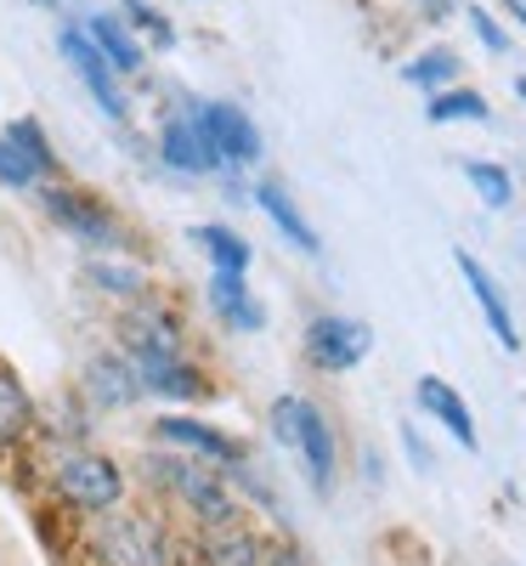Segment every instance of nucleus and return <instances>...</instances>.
I'll return each mask as SVG.
<instances>
[{
    "label": "nucleus",
    "mask_w": 526,
    "mask_h": 566,
    "mask_svg": "<svg viewBox=\"0 0 526 566\" xmlns=\"http://www.w3.org/2000/svg\"><path fill=\"white\" fill-rule=\"evenodd\" d=\"M57 493L74 510H114L119 493H125V482H119V470L103 453H69L57 464Z\"/></svg>",
    "instance_id": "obj_1"
},
{
    "label": "nucleus",
    "mask_w": 526,
    "mask_h": 566,
    "mask_svg": "<svg viewBox=\"0 0 526 566\" xmlns=\"http://www.w3.org/2000/svg\"><path fill=\"white\" fill-rule=\"evenodd\" d=\"M306 352H312V363L323 374H346V368H357L374 352V328L357 323V317H317L306 328Z\"/></svg>",
    "instance_id": "obj_2"
},
{
    "label": "nucleus",
    "mask_w": 526,
    "mask_h": 566,
    "mask_svg": "<svg viewBox=\"0 0 526 566\" xmlns=\"http://www.w3.org/2000/svg\"><path fill=\"white\" fill-rule=\"evenodd\" d=\"M193 119L210 136V148H215L221 165H255L261 159V130H255V119L238 103H204Z\"/></svg>",
    "instance_id": "obj_3"
},
{
    "label": "nucleus",
    "mask_w": 526,
    "mask_h": 566,
    "mask_svg": "<svg viewBox=\"0 0 526 566\" xmlns=\"http://www.w3.org/2000/svg\"><path fill=\"white\" fill-rule=\"evenodd\" d=\"M45 210H52V221L69 227L80 244H97V250H119L125 244V227L108 210H97L91 199L69 193V187H45Z\"/></svg>",
    "instance_id": "obj_4"
},
{
    "label": "nucleus",
    "mask_w": 526,
    "mask_h": 566,
    "mask_svg": "<svg viewBox=\"0 0 526 566\" xmlns=\"http://www.w3.org/2000/svg\"><path fill=\"white\" fill-rule=\"evenodd\" d=\"M97 555L108 566H165V538H159L154 522H141V515H114L97 533Z\"/></svg>",
    "instance_id": "obj_5"
},
{
    "label": "nucleus",
    "mask_w": 526,
    "mask_h": 566,
    "mask_svg": "<svg viewBox=\"0 0 526 566\" xmlns=\"http://www.w3.org/2000/svg\"><path fill=\"white\" fill-rule=\"evenodd\" d=\"M154 464H165V482L176 488V499L193 510V515H204L210 527H227L232 522V493L221 488V476H210V470H199V464H181V459H154Z\"/></svg>",
    "instance_id": "obj_6"
},
{
    "label": "nucleus",
    "mask_w": 526,
    "mask_h": 566,
    "mask_svg": "<svg viewBox=\"0 0 526 566\" xmlns=\"http://www.w3.org/2000/svg\"><path fill=\"white\" fill-rule=\"evenodd\" d=\"M63 57H69V69L85 80V91L103 103V114L108 119H125V97H119V80H114V69H108V57L97 52V40H91L85 29H63Z\"/></svg>",
    "instance_id": "obj_7"
},
{
    "label": "nucleus",
    "mask_w": 526,
    "mask_h": 566,
    "mask_svg": "<svg viewBox=\"0 0 526 566\" xmlns=\"http://www.w3.org/2000/svg\"><path fill=\"white\" fill-rule=\"evenodd\" d=\"M459 272H464V283H470L475 306H482V317H487V328H493V340H498L504 352H520V328H515V317H509V301H504V290L493 283V272L475 261V255H464V250H459Z\"/></svg>",
    "instance_id": "obj_8"
},
{
    "label": "nucleus",
    "mask_w": 526,
    "mask_h": 566,
    "mask_svg": "<svg viewBox=\"0 0 526 566\" xmlns=\"http://www.w3.org/2000/svg\"><path fill=\"white\" fill-rule=\"evenodd\" d=\"M413 397H419V408L442 424V431L453 437V442H464V448H475V419H470V402L448 386V380H436V374H419V386H413Z\"/></svg>",
    "instance_id": "obj_9"
},
{
    "label": "nucleus",
    "mask_w": 526,
    "mask_h": 566,
    "mask_svg": "<svg viewBox=\"0 0 526 566\" xmlns=\"http://www.w3.org/2000/svg\"><path fill=\"white\" fill-rule=\"evenodd\" d=\"M290 448H301L312 488H317V493H328V488H334V431H328L323 408L301 402V424H295V442H290Z\"/></svg>",
    "instance_id": "obj_10"
},
{
    "label": "nucleus",
    "mask_w": 526,
    "mask_h": 566,
    "mask_svg": "<svg viewBox=\"0 0 526 566\" xmlns=\"http://www.w3.org/2000/svg\"><path fill=\"white\" fill-rule=\"evenodd\" d=\"M159 148H165V165L187 170V176H204V170H221L215 148H210V136L199 130V119H170L165 136H159Z\"/></svg>",
    "instance_id": "obj_11"
},
{
    "label": "nucleus",
    "mask_w": 526,
    "mask_h": 566,
    "mask_svg": "<svg viewBox=\"0 0 526 566\" xmlns=\"http://www.w3.org/2000/svg\"><path fill=\"white\" fill-rule=\"evenodd\" d=\"M85 397L97 408H125L141 397V380H136V363L130 357H97L85 368Z\"/></svg>",
    "instance_id": "obj_12"
},
{
    "label": "nucleus",
    "mask_w": 526,
    "mask_h": 566,
    "mask_svg": "<svg viewBox=\"0 0 526 566\" xmlns=\"http://www.w3.org/2000/svg\"><path fill=\"white\" fill-rule=\"evenodd\" d=\"M255 205L266 210V221L283 232V239H290L295 250H306V255H317V232H312V221L301 216V205L283 193V181H261L255 187Z\"/></svg>",
    "instance_id": "obj_13"
},
{
    "label": "nucleus",
    "mask_w": 526,
    "mask_h": 566,
    "mask_svg": "<svg viewBox=\"0 0 526 566\" xmlns=\"http://www.w3.org/2000/svg\"><path fill=\"white\" fill-rule=\"evenodd\" d=\"M159 437L165 442H176V448H193V453H204V459H221V464H244V448H238L232 437H221V431H210V424H199V419H159Z\"/></svg>",
    "instance_id": "obj_14"
},
{
    "label": "nucleus",
    "mask_w": 526,
    "mask_h": 566,
    "mask_svg": "<svg viewBox=\"0 0 526 566\" xmlns=\"http://www.w3.org/2000/svg\"><path fill=\"white\" fill-rule=\"evenodd\" d=\"M210 306L232 323V328H244V335H255V328L266 323V312L250 301V290H244V272H215L210 277Z\"/></svg>",
    "instance_id": "obj_15"
},
{
    "label": "nucleus",
    "mask_w": 526,
    "mask_h": 566,
    "mask_svg": "<svg viewBox=\"0 0 526 566\" xmlns=\"http://www.w3.org/2000/svg\"><path fill=\"white\" fill-rule=\"evenodd\" d=\"M136 363V380H141V391H154V397H199L204 386L193 380V368H187L181 357H130Z\"/></svg>",
    "instance_id": "obj_16"
},
{
    "label": "nucleus",
    "mask_w": 526,
    "mask_h": 566,
    "mask_svg": "<svg viewBox=\"0 0 526 566\" xmlns=\"http://www.w3.org/2000/svg\"><path fill=\"white\" fill-rule=\"evenodd\" d=\"M85 34L97 40V52L108 57L114 74H136L141 69V40L130 34V23H119V18H85Z\"/></svg>",
    "instance_id": "obj_17"
},
{
    "label": "nucleus",
    "mask_w": 526,
    "mask_h": 566,
    "mask_svg": "<svg viewBox=\"0 0 526 566\" xmlns=\"http://www.w3.org/2000/svg\"><path fill=\"white\" fill-rule=\"evenodd\" d=\"M464 181L475 187V199H482L487 210H509L515 205V176L493 159H464Z\"/></svg>",
    "instance_id": "obj_18"
},
{
    "label": "nucleus",
    "mask_w": 526,
    "mask_h": 566,
    "mask_svg": "<svg viewBox=\"0 0 526 566\" xmlns=\"http://www.w3.org/2000/svg\"><path fill=\"white\" fill-rule=\"evenodd\" d=\"M204 560H210V566H261V544L227 522V527H210V538H204Z\"/></svg>",
    "instance_id": "obj_19"
},
{
    "label": "nucleus",
    "mask_w": 526,
    "mask_h": 566,
    "mask_svg": "<svg viewBox=\"0 0 526 566\" xmlns=\"http://www.w3.org/2000/svg\"><path fill=\"white\" fill-rule=\"evenodd\" d=\"M193 244L215 261V272H244L250 266V244L232 227H193Z\"/></svg>",
    "instance_id": "obj_20"
},
{
    "label": "nucleus",
    "mask_w": 526,
    "mask_h": 566,
    "mask_svg": "<svg viewBox=\"0 0 526 566\" xmlns=\"http://www.w3.org/2000/svg\"><path fill=\"white\" fill-rule=\"evenodd\" d=\"M430 125H453V119H493V108H487V97L482 91H459V85H448V91H436V97H430Z\"/></svg>",
    "instance_id": "obj_21"
},
{
    "label": "nucleus",
    "mask_w": 526,
    "mask_h": 566,
    "mask_svg": "<svg viewBox=\"0 0 526 566\" xmlns=\"http://www.w3.org/2000/svg\"><path fill=\"white\" fill-rule=\"evenodd\" d=\"M402 80L419 85V91H448V85L459 80V57L448 52V45H436V52H419V57L402 69Z\"/></svg>",
    "instance_id": "obj_22"
},
{
    "label": "nucleus",
    "mask_w": 526,
    "mask_h": 566,
    "mask_svg": "<svg viewBox=\"0 0 526 566\" xmlns=\"http://www.w3.org/2000/svg\"><path fill=\"white\" fill-rule=\"evenodd\" d=\"M125 346L130 357H176V328L165 317H136L125 323Z\"/></svg>",
    "instance_id": "obj_23"
},
{
    "label": "nucleus",
    "mask_w": 526,
    "mask_h": 566,
    "mask_svg": "<svg viewBox=\"0 0 526 566\" xmlns=\"http://www.w3.org/2000/svg\"><path fill=\"white\" fill-rule=\"evenodd\" d=\"M29 419H34V408H29L23 386L12 380V374H0V448H7L12 437H23Z\"/></svg>",
    "instance_id": "obj_24"
},
{
    "label": "nucleus",
    "mask_w": 526,
    "mask_h": 566,
    "mask_svg": "<svg viewBox=\"0 0 526 566\" xmlns=\"http://www.w3.org/2000/svg\"><path fill=\"white\" fill-rule=\"evenodd\" d=\"M7 136L18 142V148H23V159L45 176V170H52V142H45V130H40V119H12L7 125Z\"/></svg>",
    "instance_id": "obj_25"
},
{
    "label": "nucleus",
    "mask_w": 526,
    "mask_h": 566,
    "mask_svg": "<svg viewBox=\"0 0 526 566\" xmlns=\"http://www.w3.org/2000/svg\"><path fill=\"white\" fill-rule=\"evenodd\" d=\"M119 7H125V23H136L154 45H176V29L159 18V7H148V0H119Z\"/></svg>",
    "instance_id": "obj_26"
},
{
    "label": "nucleus",
    "mask_w": 526,
    "mask_h": 566,
    "mask_svg": "<svg viewBox=\"0 0 526 566\" xmlns=\"http://www.w3.org/2000/svg\"><path fill=\"white\" fill-rule=\"evenodd\" d=\"M0 181H7V187H34L40 181V170L23 159V148L12 136H0Z\"/></svg>",
    "instance_id": "obj_27"
},
{
    "label": "nucleus",
    "mask_w": 526,
    "mask_h": 566,
    "mask_svg": "<svg viewBox=\"0 0 526 566\" xmlns=\"http://www.w3.org/2000/svg\"><path fill=\"white\" fill-rule=\"evenodd\" d=\"M464 18H470V29H475V40H482V45H487V52H498V57L509 52V34L498 29V18H493L487 7H464Z\"/></svg>",
    "instance_id": "obj_28"
},
{
    "label": "nucleus",
    "mask_w": 526,
    "mask_h": 566,
    "mask_svg": "<svg viewBox=\"0 0 526 566\" xmlns=\"http://www.w3.org/2000/svg\"><path fill=\"white\" fill-rule=\"evenodd\" d=\"M85 277H91V283H103L108 295H136V290H141V277H136V272H125V266H103V261H91Z\"/></svg>",
    "instance_id": "obj_29"
},
{
    "label": "nucleus",
    "mask_w": 526,
    "mask_h": 566,
    "mask_svg": "<svg viewBox=\"0 0 526 566\" xmlns=\"http://www.w3.org/2000/svg\"><path fill=\"white\" fill-rule=\"evenodd\" d=\"M453 7H459V0H419V12H424V18H436V23H442Z\"/></svg>",
    "instance_id": "obj_30"
},
{
    "label": "nucleus",
    "mask_w": 526,
    "mask_h": 566,
    "mask_svg": "<svg viewBox=\"0 0 526 566\" xmlns=\"http://www.w3.org/2000/svg\"><path fill=\"white\" fill-rule=\"evenodd\" d=\"M402 442H408V453H413V464H419V470H430V448H424V442H419L413 431H402Z\"/></svg>",
    "instance_id": "obj_31"
},
{
    "label": "nucleus",
    "mask_w": 526,
    "mask_h": 566,
    "mask_svg": "<svg viewBox=\"0 0 526 566\" xmlns=\"http://www.w3.org/2000/svg\"><path fill=\"white\" fill-rule=\"evenodd\" d=\"M504 7H509V18H515V23H526V0H504Z\"/></svg>",
    "instance_id": "obj_32"
},
{
    "label": "nucleus",
    "mask_w": 526,
    "mask_h": 566,
    "mask_svg": "<svg viewBox=\"0 0 526 566\" xmlns=\"http://www.w3.org/2000/svg\"><path fill=\"white\" fill-rule=\"evenodd\" d=\"M34 7H63V0H34Z\"/></svg>",
    "instance_id": "obj_33"
},
{
    "label": "nucleus",
    "mask_w": 526,
    "mask_h": 566,
    "mask_svg": "<svg viewBox=\"0 0 526 566\" xmlns=\"http://www.w3.org/2000/svg\"><path fill=\"white\" fill-rule=\"evenodd\" d=\"M515 91H520V97H526V80H520V85H515Z\"/></svg>",
    "instance_id": "obj_34"
}]
</instances>
